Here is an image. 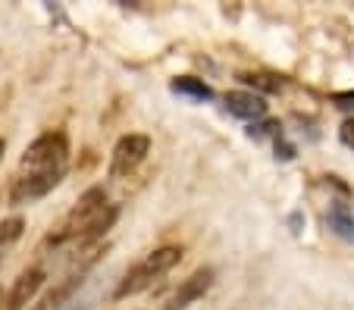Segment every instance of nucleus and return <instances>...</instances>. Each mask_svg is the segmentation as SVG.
I'll return each instance as SVG.
<instances>
[{"label": "nucleus", "mask_w": 354, "mask_h": 310, "mask_svg": "<svg viewBox=\"0 0 354 310\" xmlns=\"http://www.w3.org/2000/svg\"><path fill=\"white\" fill-rule=\"evenodd\" d=\"M179 260H182V248H176V244L154 248L151 254L145 257V260L135 263L132 270L122 276V282L116 285L113 298H116V301H122V298H132V295H138V291L151 289V285H154V279H160L163 273H169Z\"/></svg>", "instance_id": "nucleus-1"}, {"label": "nucleus", "mask_w": 354, "mask_h": 310, "mask_svg": "<svg viewBox=\"0 0 354 310\" xmlns=\"http://www.w3.org/2000/svg\"><path fill=\"white\" fill-rule=\"evenodd\" d=\"M19 166L26 173L38 169H69V138L66 132H44L26 151H22Z\"/></svg>", "instance_id": "nucleus-2"}, {"label": "nucleus", "mask_w": 354, "mask_h": 310, "mask_svg": "<svg viewBox=\"0 0 354 310\" xmlns=\"http://www.w3.org/2000/svg\"><path fill=\"white\" fill-rule=\"evenodd\" d=\"M63 175H66V169H38V173H26V169H22L7 191L10 204H13V207H22V204L41 201V197H47L63 182Z\"/></svg>", "instance_id": "nucleus-3"}, {"label": "nucleus", "mask_w": 354, "mask_h": 310, "mask_svg": "<svg viewBox=\"0 0 354 310\" xmlns=\"http://www.w3.org/2000/svg\"><path fill=\"white\" fill-rule=\"evenodd\" d=\"M151 154V138L141 135V132H129L120 142L113 144V154H110V179H126L135 169L145 163V157Z\"/></svg>", "instance_id": "nucleus-4"}, {"label": "nucleus", "mask_w": 354, "mask_h": 310, "mask_svg": "<svg viewBox=\"0 0 354 310\" xmlns=\"http://www.w3.org/2000/svg\"><path fill=\"white\" fill-rule=\"evenodd\" d=\"M214 279H216L214 267H201V270H194L188 279H182L179 289L167 298V304H163L160 310H185V307H192L194 301H201V298L210 291Z\"/></svg>", "instance_id": "nucleus-5"}, {"label": "nucleus", "mask_w": 354, "mask_h": 310, "mask_svg": "<svg viewBox=\"0 0 354 310\" xmlns=\"http://www.w3.org/2000/svg\"><path fill=\"white\" fill-rule=\"evenodd\" d=\"M44 282H47L44 267H38V263L26 267L7 291V310H28L35 304V298H38V291L44 289Z\"/></svg>", "instance_id": "nucleus-6"}, {"label": "nucleus", "mask_w": 354, "mask_h": 310, "mask_svg": "<svg viewBox=\"0 0 354 310\" xmlns=\"http://www.w3.org/2000/svg\"><path fill=\"white\" fill-rule=\"evenodd\" d=\"M223 104H226V110L232 116L251 122V126L267 116V97L257 95V91H226V95H223Z\"/></svg>", "instance_id": "nucleus-7"}, {"label": "nucleus", "mask_w": 354, "mask_h": 310, "mask_svg": "<svg viewBox=\"0 0 354 310\" xmlns=\"http://www.w3.org/2000/svg\"><path fill=\"white\" fill-rule=\"evenodd\" d=\"M326 223L339 238L354 242V213L345 207V204H333V207L326 210Z\"/></svg>", "instance_id": "nucleus-8"}, {"label": "nucleus", "mask_w": 354, "mask_h": 310, "mask_svg": "<svg viewBox=\"0 0 354 310\" xmlns=\"http://www.w3.org/2000/svg\"><path fill=\"white\" fill-rule=\"evenodd\" d=\"M169 88H173L176 95H188L194 101H214V88L204 79H194V75H179V79L169 81Z\"/></svg>", "instance_id": "nucleus-9"}, {"label": "nucleus", "mask_w": 354, "mask_h": 310, "mask_svg": "<svg viewBox=\"0 0 354 310\" xmlns=\"http://www.w3.org/2000/svg\"><path fill=\"white\" fill-rule=\"evenodd\" d=\"M22 235H26V220H22V216H3V220H0V263H3L7 251L13 248Z\"/></svg>", "instance_id": "nucleus-10"}, {"label": "nucleus", "mask_w": 354, "mask_h": 310, "mask_svg": "<svg viewBox=\"0 0 354 310\" xmlns=\"http://www.w3.org/2000/svg\"><path fill=\"white\" fill-rule=\"evenodd\" d=\"M239 81L257 88V91H267V95L282 91V79H276V75H263V72H239Z\"/></svg>", "instance_id": "nucleus-11"}, {"label": "nucleus", "mask_w": 354, "mask_h": 310, "mask_svg": "<svg viewBox=\"0 0 354 310\" xmlns=\"http://www.w3.org/2000/svg\"><path fill=\"white\" fill-rule=\"evenodd\" d=\"M248 135L251 138H263V135H282L279 132V122H257V126H248Z\"/></svg>", "instance_id": "nucleus-12"}, {"label": "nucleus", "mask_w": 354, "mask_h": 310, "mask_svg": "<svg viewBox=\"0 0 354 310\" xmlns=\"http://www.w3.org/2000/svg\"><path fill=\"white\" fill-rule=\"evenodd\" d=\"M339 138H342V144H345V148L354 151V116L339 126Z\"/></svg>", "instance_id": "nucleus-13"}, {"label": "nucleus", "mask_w": 354, "mask_h": 310, "mask_svg": "<svg viewBox=\"0 0 354 310\" xmlns=\"http://www.w3.org/2000/svg\"><path fill=\"white\" fill-rule=\"evenodd\" d=\"M333 104L339 110H348V113H351L354 110V91H335L333 95Z\"/></svg>", "instance_id": "nucleus-14"}, {"label": "nucleus", "mask_w": 354, "mask_h": 310, "mask_svg": "<svg viewBox=\"0 0 354 310\" xmlns=\"http://www.w3.org/2000/svg\"><path fill=\"white\" fill-rule=\"evenodd\" d=\"M3 154H7V142L0 138V163H3Z\"/></svg>", "instance_id": "nucleus-15"}, {"label": "nucleus", "mask_w": 354, "mask_h": 310, "mask_svg": "<svg viewBox=\"0 0 354 310\" xmlns=\"http://www.w3.org/2000/svg\"><path fill=\"white\" fill-rule=\"evenodd\" d=\"M0 310H7V295H3V289H0Z\"/></svg>", "instance_id": "nucleus-16"}]
</instances>
